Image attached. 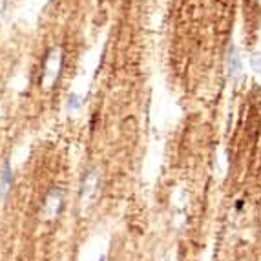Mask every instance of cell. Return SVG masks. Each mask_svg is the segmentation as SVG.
I'll list each match as a JSON object with an SVG mask.
<instances>
[{
	"label": "cell",
	"mask_w": 261,
	"mask_h": 261,
	"mask_svg": "<svg viewBox=\"0 0 261 261\" xmlns=\"http://www.w3.org/2000/svg\"><path fill=\"white\" fill-rule=\"evenodd\" d=\"M4 6H6V0H0V11L4 9Z\"/></svg>",
	"instance_id": "3"
},
{
	"label": "cell",
	"mask_w": 261,
	"mask_h": 261,
	"mask_svg": "<svg viewBox=\"0 0 261 261\" xmlns=\"http://www.w3.org/2000/svg\"><path fill=\"white\" fill-rule=\"evenodd\" d=\"M81 105H83V100H81L79 95H75V93L68 95V110H70V112H77V110L81 108Z\"/></svg>",
	"instance_id": "2"
},
{
	"label": "cell",
	"mask_w": 261,
	"mask_h": 261,
	"mask_svg": "<svg viewBox=\"0 0 261 261\" xmlns=\"http://www.w3.org/2000/svg\"><path fill=\"white\" fill-rule=\"evenodd\" d=\"M11 181H13V174H11V163H9V159H6L4 166H2V172H0V194H4V192L8 190L9 185H11Z\"/></svg>",
	"instance_id": "1"
}]
</instances>
